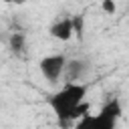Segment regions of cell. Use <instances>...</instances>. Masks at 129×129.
I'll return each instance as SVG.
<instances>
[{"label": "cell", "mask_w": 129, "mask_h": 129, "mask_svg": "<svg viewBox=\"0 0 129 129\" xmlns=\"http://www.w3.org/2000/svg\"><path fill=\"white\" fill-rule=\"evenodd\" d=\"M24 2H26V0H10V4H18V6L24 4Z\"/></svg>", "instance_id": "9"}, {"label": "cell", "mask_w": 129, "mask_h": 129, "mask_svg": "<svg viewBox=\"0 0 129 129\" xmlns=\"http://www.w3.org/2000/svg\"><path fill=\"white\" fill-rule=\"evenodd\" d=\"M2 2H10V0H2Z\"/></svg>", "instance_id": "10"}, {"label": "cell", "mask_w": 129, "mask_h": 129, "mask_svg": "<svg viewBox=\"0 0 129 129\" xmlns=\"http://www.w3.org/2000/svg\"><path fill=\"white\" fill-rule=\"evenodd\" d=\"M101 10L105 12V14H115L117 12V4H115V0H101Z\"/></svg>", "instance_id": "8"}, {"label": "cell", "mask_w": 129, "mask_h": 129, "mask_svg": "<svg viewBox=\"0 0 129 129\" xmlns=\"http://www.w3.org/2000/svg\"><path fill=\"white\" fill-rule=\"evenodd\" d=\"M69 81H81V73H83V62L81 60H67L64 64V71Z\"/></svg>", "instance_id": "4"}, {"label": "cell", "mask_w": 129, "mask_h": 129, "mask_svg": "<svg viewBox=\"0 0 129 129\" xmlns=\"http://www.w3.org/2000/svg\"><path fill=\"white\" fill-rule=\"evenodd\" d=\"M48 34H50L52 38H56V40H62V42L71 40V38H73V24H71V16H64V18L54 20V22L50 24V28H48Z\"/></svg>", "instance_id": "3"}, {"label": "cell", "mask_w": 129, "mask_h": 129, "mask_svg": "<svg viewBox=\"0 0 129 129\" xmlns=\"http://www.w3.org/2000/svg\"><path fill=\"white\" fill-rule=\"evenodd\" d=\"M71 24H73V36H77L81 40L83 32H85V18L81 14H75V16H71Z\"/></svg>", "instance_id": "7"}, {"label": "cell", "mask_w": 129, "mask_h": 129, "mask_svg": "<svg viewBox=\"0 0 129 129\" xmlns=\"http://www.w3.org/2000/svg\"><path fill=\"white\" fill-rule=\"evenodd\" d=\"M8 46H10V50H14V52L24 50V46H26V36H24L22 32H12L10 38H8Z\"/></svg>", "instance_id": "5"}, {"label": "cell", "mask_w": 129, "mask_h": 129, "mask_svg": "<svg viewBox=\"0 0 129 129\" xmlns=\"http://www.w3.org/2000/svg\"><path fill=\"white\" fill-rule=\"evenodd\" d=\"M101 113H105V115H109V117H119L121 113H123V109H121V103H119V99H111L103 109H101Z\"/></svg>", "instance_id": "6"}, {"label": "cell", "mask_w": 129, "mask_h": 129, "mask_svg": "<svg viewBox=\"0 0 129 129\" xmlns=\"http://www.w3.org/2000/svg\"><path fill=\"white\" fill-rule=\"evenodd\" d=\"M64 64H67V56L64 54H48V56H42L40 58L38 69H40V75L44 77V81L56 83L62 77Z\"/></svg>", "instance_id": "2"}, {"label": "cell", "mask_w": 129, "mask_h": 129, "mask_svg": "<svg viewBox=\"0 0 129 129\" xmlns=\"http://www.w3.org/2000/svg\"><path fill=\"white\" fill-rule=\"evenodd\" d=\"M87 91H89V87L85 83L69 81L62 89H58L54 95H50L48 107L52 109V113L56 115V119H58L60 125H64V123L71 121V113H73L75 105L81 103L87 97Z\"/></svg>", "instance_id": "1"}]
</instances>
